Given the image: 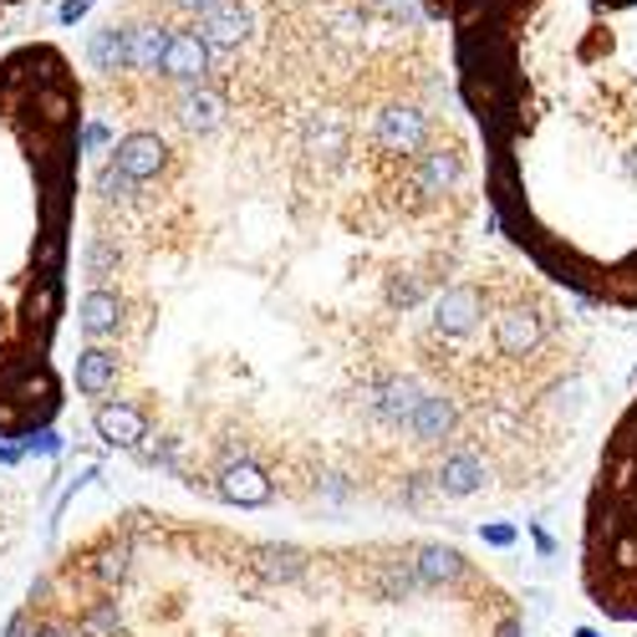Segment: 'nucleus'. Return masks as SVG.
Segmentation results:
<instances>
[{
	"label": "nucleus",
	"mask_w": 637,
	"mask_h": 637,
	"mask_svg": "<svg viewBox=\"0 0 637 637\" xmlns=\"http://www.w3.org/2000/svg\"><path fill=\"white\" fill-rule=\"evenodd\" d=\"M97 428H103L113 444H138L144 438V413L128 408V403H107V408H97Z\"/></svg>",
	"instance_id": "11"
},
{
	"label": "nucleus",
	"mask_w": 637,
	"mask_h": 637,
	"mask_svg": "<svg viewBox=\"0 0 637 637\" xmlns=\"http://www.w3.org/2000/svg\"><path fill=\"white\" fill-rule=\"evenodd\" d=\"M214 67V46L200 36V31H173L169 56H163V77H173L179 87H194L204 82Z\"/></svg>",
	"instance_id": "5"
},
{
	"label": "nucleus",
	"mask_w": 637,
	"mask_h": 637,
	"mask_svg": "<svg viewBox=\"0 0 637 637\" xmlns=\"http://www.w3.org/2000/svg\"><path fill=\"white\" fill-rule=\"evenodd\" d=\"M123 311H128V306H123V296H118V291H103V286H97V291H87V301H82V332H87V337L118 332V327H123Z\"/></svg>",
	"instance_id": "9"
},
{
	"label": "nucleus",
	"mask_w": 637,
	"mask_h": 637,
	"mask_svg": "<svg viewBox=\"0 0 637 637\" xmlns=\"http://www.w3.org/2000/svg\"><path fill=\"white\" fill-rule=\"evenodd\" d=\"M582 586L612 623H637V393L612 418L582 510Z\"/></svg>",
	"instance_id": "1"
},
{
	"label": "nucleus",
	"mask_w": 637,
	"mask_h": 637,
	"mask_svg": "<svg viewBox=\"0 0 637 637\" xmlns=\"http://www.w3.org/2000/svg\"><path fill=\"white\" fill-rule=\"evenodd\" d=\"M87 148H103L107 144V123H87V138H82Z\"/></svg>",
	"instance_id": "17"
},
{
	"label": "nucleus",
	"mask_w": 637,
	"mask_h": 637,
	"mask_svg": "<svg viewBox=\"0 0 637 637\" xmlns=\"http://www.w3.org/2000/svg\"><path fill=\"white\" fill-rule=\"evenodd\" d=\"M368 6H378V11H387V15H408V21H418V6H413V0H368Z\"/></svg>",
	"instance_id": "15"
},
{
	"label": "nucleus",
	"mask_w": 637,
	"mask_h": 637,
	"mask_svg": "<svg viewBox=\"0 0 637 637\" xmlns=\"http://www.w3.org/2000/svg\"><path fill=\"white\" fill-rule=\"evenodd\" d=\"M301 153H306V159H317L321 169L347 163V153H352V123H347L342 113H332V107L311 113L306 128H301Z\"/></svg>",
	"instance_id": "3"
},
{
	"label": "nucleus",
	"mask_w": 637,
	"mask_h": 637,
	"mask_svg": "<svg viewBox=\"0 0 637 637\" xmlns=\"http://www.w3.org/2000/svg\"><path fill=\"white\" fill-rule=\"evenodd\" d=\"M194 31L210 41L214 52H235V46H245L255 36V6L251 0H220L214 11H204L194 21Z\"/></svg>",
	"instance_id": "4"
},
{
	"label": "nucleus",
	"mask_w": 637,
	"mask_h": 637,
	"mask_svg": "<svg viewBox=\"0 0 637 637\" xmlns=\"http://www.w3.org/2000/svg\"><path fill=\"white\" fill-rule=\"evenodd\" d=\"M134 31L128 21H113V26L93 31V41H87V62H93L97 72H134Z\"/></svg>",
	"instance_id": "7"
},
{
	"label": "nucleus",
	"mask_w": 637,
	"mask_h": 637,
	"mask_svg": "<svg viewBox=\"0 0 637 637\" xmlns=\"http://www.w3.org/2000/svg\"><path fill=\"white\" fill-rule=\"evenodd\" d=\"M107 378H118V358L113 352H87L77 368V387L82 393H103Z\"/></svg>",
	"instance_id": "12"
},
{
	"label": "nucleus",
	"mask_w": 637,
	"mask_h": 637,
	"mask_svg": "<svg viewBox=\"0 0 637 637\" xmlns=\"http://www.w3.org/2000/svg\"><path fill=\"white\" fill-rule=\"evenodd\" d=\"M179 123H184L189 134H214V128L225 123V103H220L204 82H194V87L179 93Z\"/></svg>",
	"instance_id": "8"
},
{
	"label": "nucleus",
	"mask_w": 637,
	"mask_h": 637,
	"mask_svg": "<svg viewBox=\"0 0 637 637\" xmlns=\"http://www.w3.org/2000/svg\"><path fill=\"white\" fill-rule=\"evenodd\" d=\"M368 144H372L378 159L408 163V169H413L418 153L434 144V113H428L424 103H413V97H393V103H383L378 113H372Z\"/></svg>",
	"instance_id": "2"
},
{
	"label": "nucleus",
	"mask_w": 637,
	"mask_h": 637,
	"mask_svg": "<svg viewBox=\"0 0 637 637\" xmlns=\"http://www.w3.org/2000/svg\"><path fill=\"white\" fill-rule=\"evenodd\" d=\"M113 163L148 184V179H159V173L169 169V144H163L159 134H128L118 148H113Z\"/></svg>",
	"instance_id": "6"
},
{
	"label": "nucleus",
	"mask_w": 637,
	"mask_h": 637,
	"mask_svg": "<svg viewBox=\"0 0 637 637\" xmlns=\"http://www.w3.org/2000/svg\"><path fill=\"white\" fill-rule=\"evenodd\" d=\"M93 6H97V0H62V6H56V21H62V26H77Z\"/></svg>",
	"instance_id": "14"
},
{
	"label": "nucleus",
	"mask_w": 637,
	"mask_h": 637,
	"mask_svg": "<svg viewBox=\"0 0 637 637\" xmlns=\"http://www.w3.org/2000/svg\"><path fill=\"white\" fill-rule=\"evenodd\" d=\"M31 103H36L41 123H52V128H62V123L77 113V107H72V93H67V87H36V93H31Z\"/></svg>",
	"instance_id": "13"
},
{
	"label": "nucleus",
	"mask_w": 637,
	"mask_h": 637,
	"mask_svg": "<svg viewBox=\"0 0 637 637\" xmlns=\"http://www.w3.org/2000/svg\"><path fill=\"white\" fill-rule=\"evenodd\" d=\"M173 6H179L184 15H194V21H200L204 11H214V6H220V0H173Z\"/></svg>",
	"instance_id": "16"
},
{
	"label": "nucleus",
	"mask_w": 637,
	"mask_h": 637,
	"mask_svg": "<svg viewBox=\"0 0 637 637\" xmlns=\"http://www.w3.org/2000/svg\"><path fill=\"white\" fill-rule=\"evenodd\" d=\"M169 41L173 31L148 21V26L134 31V72H163V56H169Z\"/></svg>",
	"instance_id": "10"
}]
</instances>
